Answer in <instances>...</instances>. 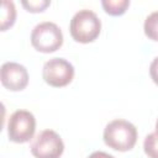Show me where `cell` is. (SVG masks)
<instances>
[{
  "mask_svg": "<svg viewBox=\"0 0 158 158\" xmlns=\"http://www.w3.org/2000/svg\"><path fill=\"white\" fill-rule=\"evenodd\" d=\"M101 5L106 14L111 16L123 15L130 6V0H102Z\"/></svg>",
  "mask_w": 158,
  "mask_h": 158,
  "instance_id": "9",
  "label": "cell"
},
{
  "mask_svg": "<svg viewBox=\"0 0 158 158\" xmlns=\"http://www.w3.org/2000/svg\"><path fill=\"white\" fill-rule=\"evenodd\" d=\"M36 131V118L27 110L14 111L7 121L9 139L15 143H26L33 138Z\"/></svg>",
  "mask_w": 158,
  "mask_h": 158,
  "instance_id": "4",
  "label": "cell"
},
{
  "mask_svg": "<svg viewBox=\"0 0 158 158\" xmlns=\"http://www.w3.org/2000/svg\"><path fill=\"white\" fill-rule=\"evenodd\" d=\"M22 6L28 12H42L46 7L51 5V1L48 0H30V1H21Z\"/></svg>",
  "mask_w": 158,
  "mask_h": 158,
  "instance_id": "12",
  "label": "cell"
},
{
  "mask_svg": "<svg viewBox=\"0 0 158 158\" xmlns=\"http://www.w3.org/2000/svg\"><path fill=\"white\" fill-rule=\"evenodd\" d=\"M143 30H144V35L149 40L158 42V11H153L146 17L143 23Z\"/></svg>",
  "mask_w": 158,
  "mask_h": 158,
  "instance_id": "10",
  "label": "cell"
},
{
  "mask_svg": "<svg viewBox=\"0 0 158 158\" xmlns=\"http://www.w3.org/2000/svg\"><path fill=\"white\" fill-rule=\"evenodd\" d=\"M149 75L154 81V84L158 85V57H156L149 65Z\"/></svg>",
  "mask_w": 158,
  "mask_h": 158,
  "instance_id": "13",
  "label": "cell"
},
{
  "mask_svg": "<svg viewBox=\"0 0 158 158\" xmlns=\"http://www.w3.org/2000/svg\"><path fill=\"white\" fill-rule=\"evenodd\" d=\"M1 84L11 91H21L28 84L27 69L16 62H6L0 69Z\"/></svg>",
  "mask_w": 158,
  "mask_h": 158,
  "instance_id": "7",
  "label": "cell"
},
{
  "mask_svg": "<svg viewBox=\"0 0 158 158\" xmlns=\"http://www.w3.org/2000/svg\"><path fill=\"white\" fill-rule=\"evenodd\" d=\"M16 9L12 1L4 0L1 4V31H6L15 23Z\"/></svg>",
  "mask_w": 158,
  "mask_h": 158,
  "instance_id": "8",
  "label": "cell"
},
{
  "mask_svg": "<svg viewBox=\"0 0 158 158\" xmlns=\"http://www.w3.org/2000/svg\"><path fill=\"white\" fill-rule=\"evenodd\" d=\"M156 132L158 133V118H157V121H156Z\"/></svg>",
  "mask_w": 158,
  "mask_h": 158,
  "instance_id": "15",
  "label": "cell"
},
{
  "mask_svg": "<svg viewBox=\"0 0 158 158\" xmlns=\"http://www.w3.org/2000/svg\"><path fill=\"white\" fill-rule=\"evenodd\" d=\"M88 158H115L114 156L106 153V152H102V151H96V152H93Z\"/></svg>",
  "mask_w": 158,
  "mask_h": 158,
  "instance_id": "14",
  "label": "cell"
},
{
  "mask_svg": "<svg viewBox=\"0 0 158 158\" xmlns=\"http://www.w3.org/2000/svg\"><path fill=\"white\" fill-rule=\"evenodd\" d=\"M137 128L130 121L116 118L110 121L104 128V142L110 148L118 152L131 151L137 142Z\"/></svg>",
  "mask_w": 158,
  "mask_h": 158,
  "instance_id": "1",
  "label": "cell"
},
{
  "mask_svg": "<svg viewBox=\"0 0 158 158\" xmlns=\"http://www.w3.org/2000/svg\"><path fill=\"white\" fill-rule=\"evenodd\" d=\"M30 148L35 158H59L63 154L64 143L56 131L43 130L35 137Z\"/></svg>",
  "mask_w": 158,
  "mask_h": 158,
  "instance_id": "5",
  "label": "cell"
},
{
  "mask_svg": "<svg viewBox=\"0 0 158 158\" xmlns=\"http://www.w3.org/2000/svg\"><path fill=\"white\" fill-rule=\"evenodd\" d=\"M74 67L64 58H51L43 64L42 77L43 80L54 88L68 85L74 78Z\"/></svg>",
  "mask_w": 158,
  "mask_h": 158,
  "instance_id": "6",
  "label": "cell"
},
{
  "mask_svg": "<svg viewBox=\"0 0 158 158\" xmlns=\"http://www.w3.org/2000/svg\"><path fill=\"white\" fill-rule=\"evenodd\" d=\"M32 46L42 53H52L63 44V33L59 26L51 21L37 23L31 32Z\"/></svg>",
  "mask_w": 158,
  "mask_h": 158,
  "instance_id": "3",
  "label": "cell"
},
{
  "mask_svg": "<svg viewBox=\"0 0 158 158\" xmlns=\"http://www.w3.org/2000/svg\"><path fill=\"white\" fill-rule=\"evenodd\" d=\"M69 31L74 41L79 43H89L99 37L101 31V21L94 11L81 9L73 15Z\"/></svg>",
  "mask_w": 158,
  "mask_h": 158,
  "instance_id": "2",
  "label": "cell"
},
{
  "mask_svg": "<svg viewBox=\"0 0 158 158\" xmlns=\"http://www.w3.org/2000/svg\"><path fill=\"white\" fill-rule=\"evenodd\" d=\"M143 149L148 158H158V133L152 132L143 141Z\"/></svg>",
  "mask_w": 158,
  "mask_h": 158,
  "instance_id": "11",
  "label": "cell"
}]
</instances>
